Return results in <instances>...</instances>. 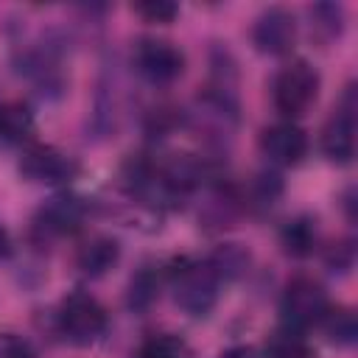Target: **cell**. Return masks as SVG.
<instances>
[{
    "label": "cell",
    "mask_w": 358,
    "mask_h": 358,
    "mask_svg": "<svg viewBox=\"0 0 358 358\" xmlns=\"http://www.w3.org/2000/svg\"><path fill=\"white\" fill-rule=\"evenodd\" d=\"M221 280L213 271L207 260H190L182 257L171 268V291L173 302L187 313V316H207L221 294Z\"/></svg>",
    "instance_id": "cell-1"
},
{
    "label": "cell",
    "mask_w": 358,
    "mask_h": 358,
    "mask_svg": "<svg viewBox=\"0 0 358 358\" xmlns=\"http://www.w3.org/2000/svg\"><path fill=\"white\" fill-rule=\"evenodd\" d=\"M56 327H59L64 341H70L76 347H90V344H95L106 333L109 313H106V308L92 294L73 291L59 305Z\"/></svg>",
    "instance_id": "cell-2"
},
{
    "label": "cell",
    "mask_w": 358,
    "mask_h": 358,
    "mask_svg": "<svg viewBox=\"0 0 358 358\" xmlns=\"http://www.w3.org/2000/svg\"><path fill=\"white\" fill-rule=\"evenodd\" d=\"M319 87H322V78H319V70L310 62L296 59V62L285 64L277 73L274 87H271V98H274L277 112L288 120L302 117L316 103Z\"/></svg>",
    "instance_id": "cell-3"
},
{
    "label": "cell",
    "mask_w": 358,
    "mask_h": 358,
    "mask_svg": "<svg viewBox=\"0 0 358 358\" xmlns=\"http://www.w3.org/2000/svg\"><path fill=\"white\" fill-rule=\"evenodd\" d=\"M327 308H330V299H327L324 285L319 280L308 277V274H299V277L288 280V285H285V291L280 296L282 324L296 327V330L319 324V319L324 316Z\"/></svg>",
    "instance_id": "cell-4"
},
{
    "label": "cell",
    "mask_w": 358,
    "mask_h": 358,
    "mask_svg": "<svg viewBox=\"0 0 358 358\" xmlns=\"http://www.w3.org/2000/svg\"><path fill=\"white\" fill-rule=\"evenodd\" d=\"M131 64L143 81L154 87H168L185 73V53L179 45L157 36H145L134 45Z\"/></svg>",
    "instance_id": "cell-5"
},
{
    "label": "cell",
    "mask_w": 358,
    "mask_h": 358,
    "mask_svg": "<svg viewBox=\"0 0 358 358\" xmlns=\"http://www.w3.org/2000/svg\"><path fill=\"white\" fill-rule=\"evenodd\" d=\"M17 171L34 185H67L78 176V162L56 145L28 143L20 154Z\"/></svg>",
    "instance_id": "cell-6"
},
{
    "label": "cell",
    "mask_w": 358,
    "mask_h": 358,
    "mask_svg": "<svg viewBox=\"0 0 358 358\" xmlns=\"http://www.w3.org/2000/svg\"><path fill=\"white\" fill-rule=\"evenodd\" d=\"M355 84H347L341 101L322 129V154L336 165H347L355 157Z\"/></svg>",
    "instance_id": "cell-7"
},
{
    "label": "cell",
    "mask_w": 358,
    "mask_h": 358,
    "mask_svg": "<svg viewBox=\"0 0 358 358\" xmlns=\"http://www.w3.org/2000/svg\"><path fill=\"white\" fill-rule=\"evenodd\" d=\"M87 218V201L73 193H56L50 196L34 215V232L45 238H64L81 229Z\"/></svg>",
    "instance_id": "cell-8"
},
{
    "label": "cell",
    "mask_w": 358,
    "mask_h": 358,
    "mask_svg": "<svg viewBox=\"0 0 358 358\" xmlns=\"http://www.w3.org/2000/svg\"><path fill=\"white\" fill-rule=\"evenodd\" d=\"M296 42V20L288 8L271 6L252 25V45L266 56H285Z\"/></svg>",
    "instance_id": "cell-9"
},
{
    "label": "cell",
    "mask_w": 358,
    "mask_h": 358,
    "mask_svg": "<svg viewBox=\"0 0 358 358\" xmlns=\"http://www.w3.org/2000/svg\"><path fill=\"white\" fill-rule=\"evenodd\" d=\"M260 151L271 165H280V168L299 165L308 154V134L294 120L266 126L260 134Z\"/></svg>",
    "instance_id": "cell-10"
},
{
    "label": "cell",
    "mask_w": 358,
    "mask_h": 358,
    "mask_svg": "<svg viewBox=\"0 0 358 358\" xmlns=\"http://www.w3.org/2000/svg\"><path fill=\"white\" fill-rule=\"evenodd\" d=\"M117 260H120V241L112 235H95L87 243H81L76 252V266L90 280L109 274L117 266Z\"/></svg>",
    "instance_id": "cell-11"
},
{
    "label": "cell",
    "mask_w": 358,
    "mask_h": 358,
    "mask_svg": "<svg viewBox=\"0 0 358 358\" xmlns=\"http://www.w3.org/2000/svg\"><path fill=\"white\" fill-rule=\"evenodd\" d=\"M34 126V109L25 101H0V145H28Z\"/></svg>",
    "instance_id": "cell-12"
},
{
    "label": "cell",
    "mask_w": 358,
    "mask_h": 358,
    "mask_svg": "<svg viewBox=\"0 0 358 358\" xmlns=\"http://www.w3.org/2000/svg\"><path fill=\"white\" fill-rule=\"evenodd\" d=\"M280 246L288 257H310L319 246V227L313 215H296L280 229Z\"/></svg>",
    "instance_id": "cell-13"
},
{
    "label": "cell",
    "mask_w": 358,
    "mask_h": 358,
    "mask_svg": "<svg viewBox=\"0 0 358 358\" xmlns=\"http://www.w3.org/2000/svg\"><path fill=\"white\" fill-rule=\"evenodd\" d=\"M263 358H313V347H310L305 330L280 324L277 330L268 333Z\"/></svg>",
    "instance_id": "cell-14"
},
{
    "label": "cell",
    "mask_w": 358,
    "mask_h": 358,
    "mask_svg": "<svg viewBox=\"0 0 358 358\" xmlns=\"http://www.w3.org/2000/svg\"><path fill=\"white\" fill-rule=\"evenodd\" d=\"M204 260L213 266V271L218 274L221 282H229V280H238V277L246 274V268L252 263V255L243 243H221Z\"/></svg>",
    "instance_id": "cell-15"
},
{
    "label": "cell",
    "mask_w": 358,
    "mask_h": 358,
    "mask_svg": "<svg viewBox=\"0 0 358 358\" xmlns=\"http://www.w3.org/2000/svg\"><path fill=\"white\" fill-rule=\"evenodd\" d=\"M319 327L324 330L327 341L336 347H350L358 338V319L347 305H330L319 319Z\"/></svg>",
    "instance_id": "cell-16"
},
{
    "label": "cell",
    "mask_w": 358,
    "mask_h": 358,
    "mask_svg": "<svg viewBox=\"0 0 358 358\" xmlns=\"http://www.w3.org/2000/svg\"><path fill=\"white\" fill-rule=\"evenodd\" d=\"M308 17H310V31L322 42H333L344 34L347 17H344V6L338 3H316L308 8Z\"/></svg>",
    "instance_id": "cell-17"
},
{
    "label": "cell",
    "mask_w": 358,
    "mask_h": 358,
    "mask_svg": "<svg viewBox=\"0 0 358 358\" xmlns=\"http://www.w3.org/2000/svg\"><path fill=\"white\" fill-rule=\"evenodd\" d=\"M280 196H282V179H280V173L260 171V173L252 176V182L246 187V201L243 204L252 207V210H268V207L277 204Z\"/></svg>",
    "instance_id": "cell-18"
},
{
    "label": "cell",
    "mask_w": 358,
    "mask_h": 358,
    "mask_svg": "<svg viewBox=\"0 0 358 358\" xmlns=\"http://www.w3.org/2000/svg\"><path fill=\"white\" fill-rule=\"evenodd\" d=\"M137 358H193V352L179 333H154L137 347Z\"/></svg>",
    "instance_id": "cell-19"
},
{
    "label": "cell",
    "mask_w": 358,
    "mask_h": 358,
    "mask_svg": "<svg viewBox=\"0 0 358 358\" xmlns=\"http://www.w3.org/2000/svg\"><path fill=\"white\" fill-rule=\"evenodd\" d=\"M157 296H159V277H157L151 268H140V271L131 277L129 291H126L129 308L137 310V313H143V310H148V308L157 302Z\"/></svg>",
    "instance_id": "cell-20"
},
{
    "label": "cell",
    "mask_w": 358,
    "mask_h": 358,
    "mask_svg": "<svg viewBox=\"0 0 358 358\" xmlns=\"http://www.w3.org/2000/svg\"><path fill=\"white\" fill-rule=\"evenodd\" d=\"M131 11L151 25H171L179 14V6L168 3V0H145V3H134Z\"/></svg>",
    "instance_id": "cell-21"
},
{
    "label": "cell",
    "mask_w": 358,
    "mask_h": 358,
    "mask_svg": "<svg viewBox=\"0 0 358 358\" xmlns=\"http://www.w3.org/2000/svg\"><path fill=\"white\" fill-rule=\"evenodd\" d=\"M324 263H327L330 271L347 274V271L352 268V263H355V246H352V241L347 238V241L333 243V246L324 252Z\"/></svg>",
    "instance_id": "cell-22"
},
{
    "label": "cell",
    "mask_w": 358,
    "mask_h": 358,
    "mask_svg": "<svg viewBox=\"0 0 358 358\" xmlns=\"http://www.w3.org/2000/svg\"><path fill=\"white\" fill-rule=\"evenodd\" d=\"M0 358H36L31 341L14 330H0Z\"/></svg>",
    "instance_id": "cell-23"
},
{
    "label": "cell",
    "mask_w": 358,
    "mask_h": 358,
    "mask_svg": "<svg viewBox=\"0 0 358 358\" xmlns=\"http://www.w3.org/2000/svg\"><path fill=\"white\" fill-rule=\"evenodd\" d=\"M218 358H260V355H257V350L249 347V344H235V347L224 350Z\"/></svg>",
    "instance_id": "cell-24"
},
{
    "label": "cell",
    "mask_w": 358,
    "mask_h": 358,
    "mask_svg": "<svg viewBox=\"0 0 358 358\" xmlns=\"http://www.w3.org/2000/svg\"><path fill=\"white\" fill-rule=\"evenodd\" d=\"M11 249H14L11 235H8V229L0 224V260H3V257H8V255H11Z\"/></svg>",
    "instance_id": "cell-25"
},
{
    "label": "cell",
    "mask_w": 358,
    "mask_h": 358,
    "mask_svg": "<svg viewBox=\"0 0 358 358\" xmlns=\"http://www.w3.org/2000/svg\"><path fill=\"white\" fill-rule=\"evenodd\" d=\"M344 210H347V218L355 221V187H347V193H344Z\"/></svg>",
    "instance_id": "cell-26"
}]
</instances>
